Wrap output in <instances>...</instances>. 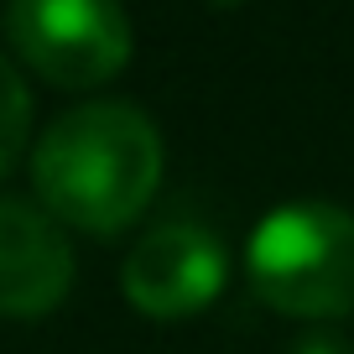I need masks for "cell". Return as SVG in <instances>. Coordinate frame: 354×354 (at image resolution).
<instances>
[{
	"mask_svg": "<svg viewBox=\"0 0 354 354\" xmlns=\"http://www.w3.org/2000/svg\"><path fill=\"white\" fill-rule=\"evenodd\" d=\"M32 183L53 219L115 234L141 219L162 183V136L136 104H78L37 141Z\"/></svg>",
	"mask_w": 354,
	"mask_h": 354,
	"instance_id": "cell-1",
	"label": "cell"
},
{
	"mask_svg": "<svg viewBox=\"0 0 354 354\" xmlns=\"http://www.w3.org/2000/svg\"><path fill=\"white\" fill-rule=\"evenodd\" d=\"M245 277L266 308L287 318L354 313V214L339 203L297 198L271 209L250 234Z\"/></svg>",
	"mask_w": 354,
	"mask_h": 354,
	"instance_id": "cell-2",
	"label": "cell"
},
{
	"mask_svg": "<svg viewBox=\"0 0 354 354\" xmlns=\"http://www.w3.org/2000/svg\"><path fill=\"white\" fill-rule=\"evenodd\" d=\"M6 37L57 88H100L131 63V21L115 0H11Z\"/></svg>",
	"mask_w": 354,
	"mask_h": 354,
	"instance_id": "cell-3",
	"label": "cell"
},
{
	"mask_svg": "<svg viewBox=\"0 0 354 354\" xmlns=\"http://www.w3.org/2000/svg\"><path fill=\"white\" fill-rule=\"evenodd\" d=\"M230 281V255L203 224H156L125 255L120 287L146 318H188L209 308Z\"/></svg>",
	"mask_w": 354,
	"mask_h": 354,
	"instance_id": "cell-4",
	"label": "cell"
},
{
	"mask_svg": "<svg viewBox=\"0 0 354 354\" xmlns=\"http://www.w3.org/2000/svg\"><path fill=\"white\" fill-rule=\"evenodd\" d=\"M73 287V250L53 214L0 198V318H42Z\"/></svg>",
	"mask_w": 354,
	"mask_h": 354,
	"instance_id": "cell-5",
	"label": "cell"
},
{
	"mask_svg": "<svg viewBox=\"0 0 354 354\" xmlns=\"http://www.w3.org/2000/svg\"><path fill=\"white\" fill-rule=\"evenodd\" d=\"M26 131H32V94H26L21 73L11 68V57L0 53V177L16 167Z\"/></svg>",
	"mask_w": 354,
	"mask_h": 354,
	"instance_id": "cell-6",
	"label": "cell"
},
{
	"mask_svg": "<svg viewBox=\"0 0 354 354\" xmlns=\"http://www.w3.org/2000/svg\"><path fill=\"white\" fill-rule=\"evenodd\" d=\"M292 354H354V344L339 339V333H308V339H297Z\"/></svg>",
	"mask_w": 354,
	"mask_h": 354,
	"instance_id": "cell-7",
	"label": "cell"
},
{
	"mask_svg": "<svg viewBox=\"0 0 354 354\" xmlns=\"http://www.w3.org/2000/svg\"><path fill=\"white\" fill-rule=\"evenodd\" d=\"M214 6H240V0H214Z\"/></svg>",
	"mask_w": 354,
	"mask_h": 354,
	"instance_id": "cell-8",
	"label": "cell"
}]
</instances>
